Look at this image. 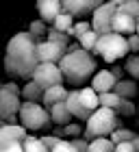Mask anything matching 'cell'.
<instances>
[{"mask_svg":"<svg viewBox=\"0 0 139 152\" xmlns=\"http://www.w3.org/2000/svg\"><path fill=\"white\" fill-rule=\"evenodd\" d=\"M37 65V39L29 31L15 33L4 48V72L13 78L31 80Z\"/></svg>","mask_w":139,"mask_h":152,"instance_id":"1","label":"cell"},{"mask_svg":"<svg viewBox=\"0 0 139 152\" xmlns=\"http://www.w3.org/2000/svg\"><path fill=\"white\" fill-rule=\"evenodd\" d=\"M96 63L94 54H89L85 50H76V52H65V57L59 61V70L63 74V83L72 87H80L96 74Z\"/></svg>","mask_w":139,"mask_h":152,"instance_id":"2","label":"cell"},{"mask_svg":"<svg viewBox=\"0 0 139 152\" xmlns=\"http://www.w3.org/2000/svg\"><path fill=\"white\" fill-rule=\"evenodd\" d=\"M117 128H122V122H120V117L115 115V111L98 107L89 115L87 126L83 128V139L94 141V139H100V137H111Z\"/></svg>","mask_w":139,"mask_h":152,"instance_id":"3","label":"cell"},{"mask_svg":"<svg viewBox=\"0 0 139 152\" xmlns=\"http://www.w3.org/2000/svg\"><path fill=\"white\" fill-rule=\"evenodd\" d=\"M91 54L102 57L107 63H115V61H120V59H126V57H128L126 37L115 35V33L102 35V37H98V41H96V48H94Z\"/></svg>","mask_w":139,"mask_h":152,"instance_id":"4","label":"cell"},{"mask_svg":"<svg viewBox=\"0 0 139 152\" xmlns=\"http://www.w3.org/2000/svg\"><path fill=\"white\" fill-rule=\"evenodd\" d=\"M18 120H20V126H22L26 133H29V130H46V128L52 126L50 113H48L39 102H22Z\"/></svg>","mask_w":139,"mask_h":152,"instance_id":"5","label":"cell"},{"mask_svg":"<svg viewBox=\"0 0 139 152\" xmlns=\"http://www.w3.org/2000/svg\"><path fill=\"white\" fill-rule=\"evenodd\" d=\"M115 11H117V0H111V2H102L98 9L91 13V22L89 24H91V31L98 37L111 33V20H113Z\"/></svg>","mask_w":139,"mask_h":152,"instance_id":"6","label":"cell"},{"mask_svg":"<svg viewBox=\"0 0 139 152\" xmlns=\"http://www.w3.org/2000/svg\"><path fill=\"white\" fill-rule=\"evenodd\" d=\"M31 80L39 89H44V91H46V89H50V87L63 85V74H61L59 65H54V63H39L37 67H35Z\"/></svg>","mask_w":139,"mask_h":152,"instance_id":"7","label":"cell"},{"mask_svg":"<svg viewBox=\"0 0 139 152\" xmlns=\"http://www.w3.org/2000/svg\"><path fill=\"white\" fill-rule=\"evenodd\" d=\"M20 107H22V98L20 96L7 94V91L0 89V122L2 124H15Z\"/></svg>","mask_w":139,"mask_h":152,"instance_id":"8","label":"cell"},{"mask_svg":"<svg viewBox=\"0 0 139 152\" xmlns=\"http://www.w3.org/2000/svg\"><path fill=\"white\" fill-rule=\"evenodd\" d=\"M100 4V0H61V11L72 18H83L94 13Z\"/></svg>","mask_w":139,"mask_h":152,"instance_id":"9","label":"cell"},{"mask_svg":"<svg viewBox=\"0 0 139 152\" xmlns=\"http://www.w3.org/2000/svg\"><path fill=\"white\" fill-rule=\"evenodd\" d=\"M65 48H61L50 41H37V61L39 63H54L59 65V61L65 57Z\"/></svg>","mask_w":139,"mask_h":152,"instance_id":"10","label":"cell"},{"mask_svg":"<svg viewBox=\"0 0 139 152\" xmlns=\"http://www.w3.org/2000/svg\"><path fill=\"white\" fill-rule=\"evenodd\" d=\"M135 31H137V20H133L126 13L115 11L113 20H111V33L122 35V37H130V35H135Z\"/></svg>","mask_w":139,"mask_h":152,"instance_id":"11","label":"cell"},{"mask_svg":"<svg viewBox=\"0 0 139 152\" xmlns=\"http://www.w3.org/2000/svg\"><path fill=\"white\" fill-rule=\"evenodd\" d=\"M29 133L20 126V124H2L0 126V148L9 146V143H22Z\"/></svg>","mask_w":139,"mask_h":152,"instance_id":"12","label":"cell"},{"mask_svg":"<svg viewBox=\"0 0 139 152\" xmlns=\"http://www.w3.org/2000/svg\"><path fill=\"white\" fill-rule=\"evenodd\" d=\"M115 78H113V74H111L109 70H100V72H96L91 76V89L96 94H109V91H113V87H115Z\"/></svg>","mask_w":139,"mask_h":152,"instance_id":"13","label":"cell"},{"mask_svg":"<svg viewBox=\"0 0 139 152\" xmlns=\"http://www.w3.org/2000/svg\"><path fill=\"white\" fill-rule=\"evenodd\" d=\"M39 20L41 22H54V18L61 13V0H39L37 2Z\"/></svg>","mask_w":139,"mask_h":152,"instance_id":"14","label":"cell"},{"mask_svg":"<svg viewBox=\"0 0 139 152\" xmlns=\"http://www.w3.org/2000/svg\"><path fill=\"white\" fill-rule=\"evenodd\" d=\"M65 107H67L70 115H72V117H76V120H83V122H87V120H89V115H91V113H87L85 109H83V104L78 102V89H72V91H67Z\"/></svg>","mask_w":139,"mask_h":152,"instance_id":"15","label":"cell"},{"mask_svg":"<svg viewBox=\"0 0 139 152\" xmlns=\"http://www.w3.org/2000/svg\"><path fill=\"white\" fill-rule=\"evenodd\" d=\"M67 98V89L63 85H57V87H50V89H46L44 91V98H41V107L46 109H50L54 104H59V102H65Z\"/></svg>","mask_w":139,"mask_h":152,"instance_id":"16","label":"cell"},{"mask_svg":"<svg viewBox=\"0 0 139 152\" xmlns=\"http://www.w3.org/2000/svg\"><path fill=\"white\" fill-rule=\"evenodd\" d=\"M78 102L83 104V109H85L87 113H94L96 109H98V94L94 91L91 87H83L78 89Z\"/></svg>","mask_w":139,"mask_h":152,"instance_id":"17","label":"cell"},{"mask_svg":"<svg viewBox=\"0 0 139 152\" xmlns=\"http://www.w3.org/2000/svg\"><path fill=\"white\" fill-rule=\"evenodd\" d=\"M113 94H115V96H120L122 100H133L135 96H137V83H135L133 78H130V80L122 78V80H117V83H115Z\"/></svg>","mask_w":139,"mask_h":152,"instance_id":"18","label":"cell"},{"mask_svg":"<svg viewBox=\"0 0 139 152\" xmlns=\"http://www.w3.org/2000/svg\"><path fill=\"white\" fill-rule=\"evenodd\" d=\"M48 113H50V122L57 124V126H67L70 120H72V115H70L65 102H59V104H54L48 109Z\"/></svg>","mask_w":139,"mask_h":152,"instance_id":"19","label":"cell"},{"mask_svg":"<svg viewBox=\"0 0 139 152\" xmlns=\"http://www.w3.org/2000/svg\"><path fill=\"white\" fill-rule=\"evenodd\" d=\"M22 102H39L41 104V98H44V89H39L33 80H26V85L22 87V94H20Z\"/></svg>","mask_w":139,"mask_h":152,"instance_id":"20","label":"cell"},{"mask_svg":"<svg viewBox=\"0 0 139 152\" xmlns=\"http://www.w3.org/2000/svg\"><path fill=\"white\" fill-rule=\"evenodd\" d=\"M117 11L126 13L133 20H139V2L137 0H117Z\"/></svg>","mask_w":139,"mask_h":152,"instance_id":"21","label":"cell"},{"mask_svg":"<svg viewBox=\"0 0 139 152\" xmlns=\"http://www.w3.org/2000/svg\"><path fill=\"white\" fill-rule=\"evenodd\" d=\"M72 26H74V18L67 15V13H63V11H61L59 15L54 18V22H52V28L59 31V33H67Z\"/></svg>","mask_w":139,"mask_h":152,"instance_id":"22","label":"cell"},{"mask_svg":"<svg viewBox=\"0 0 139 152\" xmlns=\"http://www.w3.org/2000/svg\"><path fill=\"white\" fill-rule=\"evenodd\" d=\"M22 150H24V152H50L44 143H41L39 137H35V135H29V137L22 141Z\"/></svg>","mask_w":139,"mask_h":152,"instance_id":"23","label":"cell"},{"mask_svg":"<svg viewBox=\"0 0 139 152\" xmlns=\"http://www.w3.org/2000/svg\"><path fill=\"white\" fill-rule=\"evenodd\" d=\"M113 143H111L109 137H100V139H94V141H89V146H87V152H113Z\"/></svg>","mask_w":139,"mask_h":152,"instance_id":"24","label":"cell"},{"mask_svg":"<svg viewBox=\"0 0 139 152\" xmlns=\"http://www.w3.org/2000/svg\"><path fill=\"white\" fill-rule=\"evenodd\" d=\"M135 137H137V135H135L130 128H124V126H122V128H117L115 133L109 137V139H111V143H113V146H117V143H126V141H133Z\"/></svg>","mask_w":139,"mask_h":152,"instance_id":"25","label":"cell"},{"mask_svg":"<svg viewBox=\"0 0 139 152\" xmlns=\"http://www.w3.org/2000/svg\"><path fill=\"white\" fill-rule=\"evenodd\" d=\"M120 102H122V98H120V96H115L113 91L100 94V96H98V104L104 107V109H111V111H115V109L120 107Z\"/></svg>","mask_w":139,"mask_h":152,"instance_id":"26","label":"cell"},{"mask_svg":"<svg viewBox=\"0 0 139 152\" xmlns=\"http://www.w3.org/2000/svg\"><path fill=\"white\" fill-rule=\"evenodd\" d=\"M46 41H50V44H57L61 48H65L67 50V46H70V37L65 35V33H59V31H54V28H48L46 33Z\"/></svg>","mask_w":139,"mask_h":152,"instance_id":"27","label":"cell"},{"mask_svg":"<svg viewBox=\"0 0 139 152\" xmlns=\"http://www.w3.org/2000/svg\"><path fill=\"white\" fill-rule=\"evenodd\" d=\"M124 72H126L128 76H133V80L139 78V54H128V57H126Z\"/></svg>","mask_w":139,"mask_h":152,"instance_id":"28","label":"cell"},{"mask_svg":"<svg viewBox=\"0 0 139 152\" xmlns=\"http://www.w3.org/2000/svg\"><path fill=\"white\" fill-rule=\"evenodd\" d=\"M89 31H91V24L85 22V20H80V22H76L72 28L65 33V35H67L70 39H72V37H74V39H80V37L85 35V33H89Z\"/></svg>","mask_w":139,"mask_h":152,"instance_id":"29","label":"cell"},{"mask_svg":"<svg viewBox=\"0 0 139 152\" xmlns=\"http://www.w3.org/2000/svg\"><path fill=\"white\" fill-rule=\"evenodd\" d=\"M80 44V50H85V52H89L91 54L94 52V48H96V41H98V35H96L94 31H89V33H85L80 39H76Z\"/></svg>","mask_w":139,"mask_h":152,"instance_id":"30","label":"cell"},{"mask_svg":"<svg viewBox=\"0 0 139 152\" xmlns=\"http://www.w3.org/2000/svg\"><path fill=\"white\" fill-rule=\"evenodd\" d=\"M137 113V104L133 100H122L120 107L115 109V115H122V117H133Z\"/></svg>","mask_w":139,"mask_h":152,"instance_id":"31","label":"cell"},{"mask_svg":"<svg viewBox=\"0 0 139 152\" xmlns=\"http://www.w3.org/2000/svg\"><path fill=\"white\" fill-rule=\"evenodd\" d=\"M83 128H85V126L70 122L67 126H61V133H63V137H70V139H80V137H83Z\"/></svg>","mask_w":139,"mask_h":152,"instance_id":"32","label":"cell"},{"mask_svg":"<svg viewBox=\"0 0 139 152\" xmlns=\"http://www.w3.org/2000/svg\"><path fill=\"white\" fill-rule=\"evenodd\" d=\"M29 33L39 41V37H44L46 33H48V26H46V22H41V20H35V22H31V28H29Z\"/></svg>","mask_w":139,"mask_h":152,"instance_id":"33","label":"cell"},{"mask_svg":"<svg viewBox=\"0 0 139 152\" xmlns=\"http://www.w3.org/2000/svg\"><path fill=\"white\" fill-rule=\"evenodd\" d=\"M0 89H2V91H7V94H13V96H20V94H22V87H20L15 80L2 83V87H0Z\"/></svg>","mask_w":139,"mask_h":152,"instance_id":"34","label":"cell"},{"mask_svg":"<svg viewBox=\"0 0 139 152\" xmlns=\"http://www.w3.org/2000/svg\"><path fill=\"white\" fill-rule=\"evenodd\" d=\"M50 152H76L74 146H72V141H67V139H61L57 146H54Z\"/></svg>","mask_w":139,"mask_h":152,"instance_id":"35","label":"cell"},{"mask_svg":"<svg viewBox=\"0 0 139 152\" xmlns=\"http://www.w3.org/2000/svg\"><path fill=\"white\" fill-rule=\"evenodd\" d=\"M39 139H41V143H44V146H46L48 150H52V148L61 141L59 137H54V135H44V137H39Z\"/></svg>","mask_w":139,"mask_h":152,"instance_id":"36","label":"cell"},{"mask_svg":"<svg viewBox=\"0 0 139 152\" xmlns=\"http://www.w3.org/2000/svg\"><path fill=\"white\" fill-rule=\"evenodd\" d=\"M126 44H128V52L139 54V37H137V35H130V37H126Z\"/></svg>","mask_w":139,"mask_h":152,"instance_id":"37","label":"cell"},{"mask_svg":"<svg viewBox=\"0 0 139 152\" xmlns=\"http://www.w3.org/2000/svg\"><path fill=\"white\" fill-rule=\"evenodd\" d=\"M70 141H72V146H74V150H76V152H87L89 141H85L83 137H80V139H70Z\"/></svg>","mask_w":139,"mask_h":152,"instance_id":"38","label":"cell"},{"mask_svg":"<svg viewBox=\"0 0 139 152\" xmlns=\"http://www.w3.org/2000/svg\"><path fill=\"white\" fill-rule=\"evenodd\" d=\"M113 152H135V148H133V141H126V143H117V146L113 148Z\"/></svg>","mask_w":139,"mask_h":152,"instance_id":"39","label":"cell"},{"mask_svg":"<svg viewBox=\"0 0 139 152\" xmlns=\"http://www.w3.org/2000/svg\"><path fill=\"white\" fill-rule=\"evenodd\" d=\"M0 152H24V150H22V143H9V146L0 148Z\"/></svg>","mask_w":139,"mask_h":152,"instance_id":"40","label":"cell"},{"mask_svg":"<svg viewBox=\"0 0 139 152\" xmlns=\"http://www.w3.org/2000/svg\"><path fill=\"white\" fill-rule=\"evenodd\" d=\"M109 72L113 74V78H115V80H122V74H124V70H122L120 65H113V67H111Z\"/></svg>","mask_w":139,"mask_h":152,"instance_id":"41","label":"cell"},{"mask_svg":"<svg viewBox=\"0 0 139 152\" xmlns=\"http://www.w3.org/2000/svg\"><path fill=\"white\" fill-rule=\"evenodd\" d=\"M76 50H80V44H78V41H70L67 52H76Z\"/></svg>","mask_w":139,"mask_h":152,"instance_id":"42","label":"cell"},{"mask_svg":"<svg viewBox=\"0 0 139 152\" xmlns=\"http://www.w3.org/2000/svg\"><path fill=\"white\" fill-rule=\"evenodd\" d=\"M133 148H135V152H139V135L133 139Z\"/></svg>","mask_w":139,"mask_h":152,"instance_id":"43","label":"cell"},{"mask_svg":"<svg viewBox=\"0 0 139 152\" xmlns=\"http://www.w3.org/2000/svg\"><path fill=\"white\" fill-rule=\"evenodd\" d=\"M135 35L139 37V20H137V31H135Z\"/></svg>","mask_w":139,"mask_h":152,"instance_id":"44","label":"cell"},{"mask_svg":"<svg viewBox=\"0 0 139 152\" xmlns=\"http://www.w3.org/2000/svg\"><path fill=\"white\" fill-rule=\"evenodd\" d=\"M137 113H139V104H137Z\"/></svg>","mask_w":139,"mask_h":152,"instance_id":"45","label":"cell"},{"mask_svg":"<svg viewBox=\"0 0 139 152\" xmlns=\"http://www.w3.org/2000/svg\"><path fill=\"white\" fill-rule=\"evenodd\" d=\"M0 87H2V80H0Z\"/></svg>","mask_w":139,"mask_h":152,"instance_id":"46","label":"cell"}]
</instances>
